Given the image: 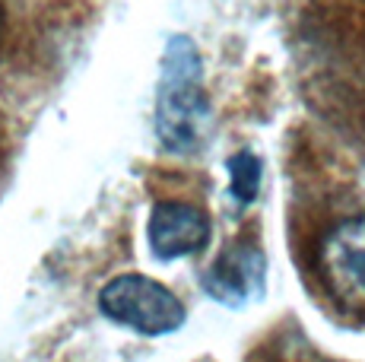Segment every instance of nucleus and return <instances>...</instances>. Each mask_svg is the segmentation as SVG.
I'll list each match as a JSON object with an SVG mask.
<instances>
[{
    "instance_id": "7ed1b4c3",
    "label": "nucleus",
    "mask_w": 365,
    "mask_h": 362,
    "mask_svg": "<svg viewBox=\"0 0 365 362\" xmlns=\"http://www.w3.org/2000/svg\"><path fill=\"white\" fill-rule=\"evenodd\" d=\"M321 280L343 309H365V217L336 222L321 242Z\"/></svg>"
},
{
    "instance_id": "f03ea898",
    "label": "nucleus",
    "mask_w": 365,
    "mask_h": 362,
    "mask_svg": "<svg viewBox=\"0 0 365 362\" xmlns=\"http://www.w3.org/2000/svg\"><path fill=\"white\" fill-rule=\"evenodd\" d=\"M99 311L143 337L175 333L187 318L185 302L159 280L143 274H121L105 283L99 292Z\"/></svg>"
},
{
    "instance_id": "39448f33",
    "label": "nucleus",
    "mask_w": 365,
    "mask_h": 362,
    "mask_svg": "<svg viewBox=\"0 0 365 362\" xmlns=\"http://www.w3.org/2000/svg\"><path fill=\"white\" fill-rule=\"evenodd\" d=\"M210 217L185 200H159L146 219V245L159 261L200 254L210 242Z\"/></svg>"
},
{
    "instance_id": "423d86ee",
    "label": "nucleus",
    "mask_w": 365,
    "mask_h": 362,
    "mask_svg": "<svg viewBox=\"0 0 365 362\" xmlns=\"http://www.w3.org/2000/svg\"><path fill=\"white\" fill-rule=\"evenodd\" d=\"M226 172H229V197L238 207L255 204L257 194H261V178H264L261 156L251 150H238L226 159Z\"/></svg>"
},
{
    "instance_id": "20e7f679",
    "label": "nucleus",
    "mask_w": 365,
    "mask_h": 362,
    "mask_svg": "<svg viewBox=\"0 0 365 362\" xmlns=\"http://www.w3.org/2000/svg\"><path fill=\"white\" fill-rule=\"evenodd\" d=\"M200 289L226 309H245L267 289V257L257 245H229L200 274Z\"/></svg>"
},
{
    "instance_id": "f257e3e1",
    "label": "nucleus",
    "mask_w": 365,
    "mask_h": 362,
    "mask_svg": "<svg viewBox=\"0 0 365 362\" xmlns=\"http://www.w3.org/2000/svg\"><path fill=\"white\" fill-rule=\"evenodd\" d=\"M156 137L172 156H200L213 134V105L203 86V58L191 36H168L159 61Z\"/></svg>"
}]
</instances>
